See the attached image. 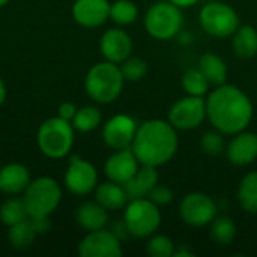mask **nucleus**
I'll return each mask as SVG.
<instances>
[{
  "mask_svg": "<svg viewBox=\"0 0 257 257\" xmlns=\"http://www.w3.org/2000/svg\"><path fill=\"white\" fill-rule=\"evenodd\" d=\"M254 107L248 95L238 86L221 84L206 98V119L224 136H235L250 125Z\"/></svg>",
  "mask_w": 257,
  "mask_h": 257,
  "instance_id": "1",
  "label": "nucleus"
},
{
  "mask_svg": "<svg viewBox=\"0 0 257 257\" xmlns=\"http://www.w3.org/2000/svg\"><path fill=\"white\" fill-rule=\"evenodd\" d=\"M176 128L169 120L152 119L139 125L131 149L142 166L160 167L167 164L178 152Z\"/></svg>",
  "mask_w": 257,
  "mask_h": 257,
  "instance_id": "2",
  "label": "nucleus"
},
{
  "mask_svg": "<svg viewBox=\"0 0 257 257\" xmlns=\"http://www.w3.org/2000/svg\"><path fill=\"white\" fill-rule=\"evenodd\" d=\"M125 78L117 63L104 60L95 63L84 77V89L90 99L98 104L116 101L123 89Z\"/></svg>",
  "mask_w": 257,
  "mask_h": 257,
  "instance_id": "3",
  "label": "nucleus"
},
{
  "mask_svg": "<svg viewBox=\"0 0 257 257\" xmlns=\"http://www.w3.org/2000/svg\"><path fill=\"white\" fill-rule=\"evenodd\" d=\"M74 131L72 123L59 116L44 120L36 136L39 151L51 160L68 157L74 146Z\"/></svg>",
  "mask_w": 257,
  "mask_h": 257,
  "instance_id": "4",
  "label": "nucleus"
},
{
  "mask_svg": "<svg viewBox=\"0 0 257 257\" xmlns=\"http://www.w3.org/2000/svg\"><path fill=\"white\" fill-rule=\"evenodd\" d=\"M145 29L154 39L169 41L175 38L184 26L182 9L169 0L154 3L145 15Z\"/></svg>",
  "mask_w": 257,
  "mask_h": 257,
  "instance_id": "5",
  "label": "nucleus"
},
{
  "mask_svg": "<svg viewBox=\"0 0 257 257\" xmlns=\"http://www.w3.org/2000/svg\"><path fill=\"white\" fill-rule=\"evenodd\" d=\"M23 200L30 217H50L62 200V188L59 182L48 176L30 181L23 193Z\"/></svg>",
  "mask_w": 257,
  "mask_h": 257,
  "instance_id": "6",
  "label": "nucleus"
},
{
  "mask_svg": "<svg viewBox=\"0 0 257 257\" xmlns=\"http://www.w3.org/2000/svg\"><path fill=\"white\" fill-rule=\"evenodd\" d=\"M123 223L134 238H149L161 224V211L154 202L146 199L130 200L123 211Z\"/></svg>",
  "mask_w": 257,
  "mask_h": 257,
  "instance_id": "7",
  "label": "nucleus"
},
{
  "mask_svg": "<svg viewBox=\"0 0 257 257\" xmlns=\"http://www.w3.org/2000/svg\"><path fill=\"white\" fill-rule=\"evenodd\" d=\"M199 23L203 32L215 38H229L238 30V12L227 3L214 0L205 5L199 12Z\"/></svg>",
  "mask_w": 257,
  "mask_h": 257,
  "instance_id": "8",
  "label": "nucleus"
},
{
  "mask_svg": "<svg viewBox=\"0 0 257 257\" xmlns=\"http://www.w3.org/2000/svg\"><path fill=\"white\" fill-rule=\"evenodd\" d=\"M206 119V99L203 96L187 95L178 99L169 110L167 120L176 131H191L199 128Z\"/></svg>",
  "mask_w": 257,
  "mask_h": 257,
  "instance_id": "9",
  "label": "nucleus"
},
{
  "mask_svg": "<svg viewBox=\"0 0 257 257\" xmlns=\"http://www.w3.org/2000/svg\"><path fill=\"white\" fill-rule=\"evenodd\" d=\"M218 206L215 200L205 193H190L179 203V215L182 221L191 227H205L217 217Z\"/></svg>",
  "mask_w": 257,
  "mask_h": 257,
  "instance_id": "10",
  "label": "nucleus"
},
{
  "mask_svg": "<svg viewBox=\"0 0 257 257\" xmlns=\"http://www.w3.org/2000/svg\"><path fill=\"white\" fill-rule=\"evenodd\" d=\"M98 185V172L95 166L77 155L71 157L65 172V187L75 196H87Z\"/></svg>",
  "mask_w": 257,
  "mask_h": 257,
  "instance_id": "11",
  "label": "nucleus"
},
{
  "mask_svg": "<svg viewBox=\"0 0 257 257\" xmlns=\"http://www.w3.org/2000/svg\"><path fill=\"white\" fill-rule=\"evenodd\" d=\"M78 254L81 257H120V239L105 227L87 232L78 244Z\"/></svg>",
  "mask_w": 257,
  "mask_h": 257,
  "instance_id": "12",
  "label": "nucleus"
},
{
  "mask_svg": "<svg viewBox=\"0 0 257 257\" xmlns=\"http://www.w3.org/2000/svg\"><path fill=\"white\" fill-rule=\"evenodd\" d=\"M137 128L139 126L131 116L116 114L104 123L102 140L108 148H111L114 151L131 148L133 140L137 133Z\"/></svg>",
  "mask_w": 257,
  "mask_h": 257,
  "instance_id": "13",
  "label": "nucleus"
},
{
  "mask_svg": "<svg viewBox=\"0 0 257 257\" xmlns=\"http://www.w3.org/2000/svg\"><path fill=\"white\" fill-rule=\"evenodd\" d=\"M140 163L131 148L114 151L104 164L105 176L116 184H126L140 169Z\"/></svg>",
  "mask_w": 257,
  "mask_h": 257,
  "instance_id": "14",
  "label": "nucleus"
},
{
  "mask_svg": "<svg viewBox=\"0 0 257 257\" xmlns=\"http://www.w3.org/2000/svg\"><path fill=\"white\" fill-rule=\"evenodd\" d=\"M99 50L105 60L119 65L131 56L133 39L123 29H108L99 39Z\"/></svg>",
  "mask_w": 257,
  "mask_h": 257,
  "instance_id": "15",
  "label": "nucleus"
},
{
  "mask_svg": "<svg viewBox=\"0 0 257 257\" xmlns=\"http://www.w3.org/2000/svg\"><path fill=\"white\" fill-rule=\"evenodd\" d=\"M108 0H75L72 5V17L83 27L95 29L110 18Z\"/></svg>",
  "mask_w": 257,
  "mask_h": 257,
  "instance_id": "16",
  "label": "nucleus"
},
{
  "mask_svg": "<svg viewBox=\"0 0 257 257\" xmlns=\"http://www.w3.org/2000/svg\"><path fill=\"white\" fill-rule=\"evenodd\" d=\"M227 160L238 167L248 166L257 160V134L251 131H241L226 146Z\"/></svg>",
  "mask_w": 257,
  "mask_h": 257,
  "instance_id": "17",
  "label": "nucleus"
},
{
  "mask_svg": "<svg viewBox=\"0 0 257 257\" xmlns=\"http://www.w3.org/2000/svg\"><path fill=\"white\" fill-rule=\"evenodd\" d=\"M30 170L20 163H11L0 169V191L9 196L24 193L30 184Z\"/></svg>",
  "mask_w": 257,
  "mask_h": 257,
  "instance_id": "18",
  "label": "nucleus"
},
{
  "mask_svg": "<svg viewBox=\"0 0 257 257\" xmlns=\"http://www.w3.org/2000/svg\"><path fill=\"white\" fill-rule=\"evenodd\" d=\"M158 170L152 166H140L137 173L123 184L125 193L128 196V200L136 199H146L149 197L154 187L158 184Z\"/></svg>",
  "mask_w": 257,
  "mask_h": 257,
  "instance_id": "19",
  "label": "nucleus"
},
{
  "mask_svg": "<svg viewBox=\"0 0 257 257\" xmlns=\"http://www.w3.org/2000/svg\"><path fill=\"white\" fill-rule=\"evenodd\" d=\"M95 202H98L107 211H120V209H125L130 200H128L123 185L116 184L108 179L107 182L96 185Z\"/></svg>",
  "mask_w": 257,
  "mask_h": 257,
  "instance_id": "20",
  "label": "nucleus"
},
{
  "mask_svg": "<svg viewBox=\"0 0 257 257\" xmlns=\"http://www.w3.org/2000/svg\"><path fill=\"white\" fill-rule=\"evenodd\" d=\"M77 224L86 232L104 229L108 223V211L98 202H84L75 212Z\"/></svg>",
  "mask_w": 257,
  "mask_h": 257,
  "instance_id": "21",
  "label": "nucleus"
},
{
  "mask_svg": "<svg viewBox=\"0 0 257 257\" xmlns=\"http://www.w3.org/2000/svg\"><path fill=\"white\" fill-rule=\"evenodd\" d=\"M197 68L206 77V80L209 81L211 86L226 84L229 71H227L226 62L218 54H215L212 51H208V53L202 54L200 59H199Z\"/></svg>",
  "mask_w": 257,
  "mask_h": 257,
  "instance_id": "22",
  "label": "nucleus"
},
{
  "mask_svg": "<svg viewBox=\"0 0 257 257\" xmlns=\"http://www.w3.org/2000/svg\"><path fill=\"white\" fill-rule=\"evenodd\" d=\"M233 51L241 59H251L257 54V29L245 24L239 26L238 30L233 33L232 41Z\"/></svg>",
  "mask_w": 257,
  "mask_h": 257,
  "instance_id": "23",
  "label": "nucleus"
},
{
  "mask_svg": "<svg viewBox=\"0 0 257 257\" xmlns=\"http://www.w3.org/2000/svg\"><path fill=\"white\" fill-rule=\"evenodd\" d=\"M236 196L239 206L245 212L257 214V172H250L241 179Z\"/></svg>",
  "mask_w": 257,
  "mask_h": 257,
  "instance_id": "24",
  "label": "nucleus"
},
{
  "mask_svg": "<svg viewBox=\"0 0 257 257\" xmlns=\"http://www.w3.org/2000/svg\"><path fill=\"white\" fill-rule=\"evenodd\" d=\"M36 236H38V233H36L30 218L11 226L9 232H8V241L15 250H27L29 247H32Z\"/></svg>",
  "mask_w": 257,
  "mask_h": 257,
  "instance_id": "25",
  "label": "nucleus"
},
{
  "mask_svg": "<svg viewBox=\"0 0 257 257\" xmlns=\"http://www.w3.org/2000/svg\"><path fill=\"white\" fill-rule=\"evenodd\" d=\"M29 218H30V215H29V211H27L23 199L9 197L0 206V221L8 227L18 224V223L29 220Z\"/></svg>",
  "mask_w": 257,
  "mask_h": 257,
  "instance_id": "26",
  "label": "nucleus"
},
{
  "mask_svg": "<svg viewBox=\"0 0 257 257\" xmlns=\"http://www.w3.org/2000/svg\"><path fill=\"white\" fill-rule=\"evenodd\" d=\"M209 236L218 245H229L236 238V224L230 217H215L209 227Z\"/></svg>",
  "mask_w": 257,
  "mask_h": 257,
  "instance_id": "27",
  "label": "nucleus"
},
{
  "mask_svg": "<svg viewBox=\"0 0 257 257\" xmlns=\"http://www.w3.org/2000/svg\"><path fill=\"white\" fill-rule=\"evenodd\" d=\"M102 116L98 107L95 105H86L81 108H77V113L72 119V126L78 133H90L96 130L101 125Z\"/></svg>",
  "mask_w": 257,
  "mask_h": 257,
  "instance_id": "28",
  "label": "nucleus"
},
{
  "mask_svg": "<svg viewBox=\"0 0 257 257\" xmlns=\"http://www.w3.org/2000/svg\"><path fill=\"white\" fill-rule=\"evenodd\" d=\"M181 86H182L184 92H187V95L205 96L208 93L211 84L206 80V77L200 72V69L194 68V69H188L184 72V75L181 78Z\"/></svg>",
  "mask_w": 257,
  "mask_h": 257,
  "instance_id": "29",
  "label": "nucleus"
},
{
  "mask_svg": "<svg viewBox=\"0 0 257 257\" xmlns=\"http://www.w3.org/2000/svg\"><path fill=\"white\" fill-rule=\"evenodd\" d=\"M139 17V8L131 0H116L110 5V20L117 26L133 24Z\"/></svg>",
  "mask_w": 257,
  "mask_h": 257,
  "instance_id": "30",
  "label": "nucleus"
},
{
  "mask_svg": "<svg viewBox=\"0 0 257 257\" xmlns=\"http://www.w3.org/2000/svg\"><path fill=\"white\" fill-rule=\"evenodd\" d=\"M176 245L172 238L166 235H151L148 245H146V253L151 257H172L175 254Z\"/></svg>",
  "mask_w": 257,
  "mask_h": 257,
  "instance_id": "31",
  "label": "nucleus"
},
{
  "mask_svg": "<svg viewBox=\"0 0 257 257\" xmlns=\"http://www.w3.org/2000/svg\"><path fill=\"white\" fill-rule=\"evenodd\" d=\"M119 68L122 71L125 81H131V83L143 80L148 74V63L140 57L130 56L122 63H119Z\"/></svg>",
  "mask_w": 257,
  "mask_h": 257,
  "instance_id": "32",
  "label": "nucleus"
},
{
  "mask_svg": "<svg viewBox=\"0 0 257 257\" xmlns=\"http://www.w3.org/2000/svg\"><path fill=\"white\" fill-rule=\"evenodd\" d=\"M224 134L217 131L214 128V131H206L203 136H202V140H200V148L202 151L206 154V155H211V157H218L221 155L224 151H226V142H224Z\"/></svg>",
  "mask_w": 257,
  "mask_h": 257,
  "instance_id": "33",
  "label": "nucleus"
},
{
  "mask_svg": "<svg viewBox=\"0 0 257 257\" xmlns=\"http://www.w3.org/2000/svg\"><path fill=\"white\" fill-rule=\"evenodd\" d=\"M148 199L151 202H154L157 206H166V205H169L173 200V191L169 187H166V185L157 184L154 187V190L151 191Z\"/></svg>",
  "mask_w": 257,
  "mask_h": 257,
  "instance_id": "34",
  "label": "nucleus"
},
{
  "mask_svg": "<svg viewBox=\"0 0 257 257\" xmlns=\"http://www.w3.org/2000/svg\"><path fill=\"white\" fill-rule=\"evenodd\" d=\"M75 113H77V107L72 102H62L59 105V110H57V116L68 120V122H72Z\"/></svg>",
  "mask_w": 257,
  "mask_h": 257,
  "instance_id": "35",
  "label": "nucleus"
},
{
  "mask_svg": "<svg viewBox=\"0 0 257 257\" xmlns=\"http://www.w3.org/2000/svg\"><path fill=\"white\" fill-rule=\"evenodd\" d=\"M30 221H32L38 235H45L51 229L48 217H30Z\"/></svg>",
  "mask_w": 257,
  "mask_h": 257,
  "instance_id": "36",
  "label": "nucleus"
},
{
  "mask_svg": "<svg viewBox=\"0 0 257 257\" xmlns=\"http://www.w3.org/2000/svg\"><path fill=\"white\" fill-rule=\"evenodd\" d=\"M169 2H172L173 5L179 6L181 9H185V8H191V6H194L199 0H169Z\"/></svg>",
  "mask_w": 257,
  "mask_h": 257,
  "instance_id": "37",
  "label": "nucleus"
},
{
  "mask_svg": "<svg viewBox=\"0 0 257 257\" xmlns=\"http://www.w3.org/2000/svg\"><path fill=\"white\" fill-rule=\"evenodd\" d=\"M6 95H8L6 84H5V81L2 80V77H0V105L6 101Z\"/></svg>",
  "mask_w": 257,
  "mask_h": 257,
  "instance_id": "38",
  "label": "nucleus"
},
{
  "mask_svg": "<svg viewBox=\"0 0 257 257\" xmlns=\"http://www.w3.org/2000/svg\"><path fill=\"white\" fill-rule=\"evenodd\" d=\"M175 257H193V253L191 251H188L187 248H181V250H175V254H173Z\"/></svg>",
  "mask_w": 257,
  "mask_h": 257,
  "instance_id": "39",
  "label": "nucleus"
},
{
  "mask_svg": "<svg viewBox=\"0 0 257 257\" xmlns=\"http://www.w3.org/2000/svg\"><path fill=\"white\" fill-rule=\"evenodd\" d=\"M9 2H11V0H0V8H2V6H5V5H8Z\"/></svg>",
  "mask_w": 257,
  "mask_h": 257,
  "instance_id": "40",
  "label": "nucleus"
}]
</instances>
